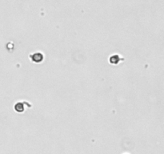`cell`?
<instances>
[{
	"label": "cell",
	"instance_id": "cell-1",
	"mask_svg": "<svg viewBox=\"0 0 164 154\" xmlns=\"http://www.w3.org/2000/svg\"><path fill=\"white\" fill-rule=\"evenodd\" d=\"M30 57H31V59L35 63H40L41 61H43V55L40 52H37V53L33 54Z\"/></svg>",
	"mask_w": 164,
	"mask_h": 154
},
{
	"label": "cell",
	"instance_id": "cell-2",
	"mask_svg": "<svg viewBox=\"0 0 164 154\" xmlns=\"http://www.w3.org/2000/svg\"><path fill=\"white\" fill-rule=\"evenodd\" d=\"M14 109H15V111L16 112H22L24 111V106H23V104L19 102V103H17L15 104V107H14Z\"/></svg>",
	"mask_w": 164,
	"mask_h": 154
}]
</instances>
